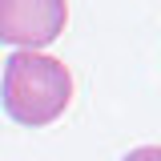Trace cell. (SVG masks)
<instances>
[{"label": "cell", "instance_id": "7a4b0ae2", "mask_svg": "<svg viewBox=\"0 0 161 161\" xmlns=\"http://www.w3.org/2000/svg\"><path fill=\"white\" fill-rule=\"evenodd\" d=\"M69 0H0V40L40 53L64 32Z\"/></svg>", "mask_w": 161, "mask_h": 161}, {"label": "cell", "instance_id": "6da1fadb", "mask_svg": "<svg viewBox=\"0 0 161 161\" xmlns=\"http://www.w3.org/2000/svg\"><path fill=\"white\" fill-rule=\"evenodd\" d=\"M0 101L16 125H28V129L53 125L73 101V73L64 69V60L48 57V53L16 48L4 60Z\"/></svg>", "mask_w": 161, "mask_h": 161}, {"label": "cell", "instance_id": "3957f363", "mask_svg": "<svg viewBox=\"0 0 161 161\" xmlns=\"http://www.w3.org/2000/svg\"><path fill=\"white\" fill-rule=\"evenodd\" d=\"M121 161H161V145H141V149H129Z\"/></svg>", "mask_w": 161, "mask_h": 161}]
</instances>
